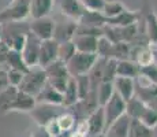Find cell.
Returning <instances> with one entry per match:
<instances>
[{"instance_id": "14", "label": "cell", "mask_w": 157, "mask_h": 137, "mask_svg": "<svg viewBox=\"0 0 157 137\" xmlns=\"http://www.w3.org/2000/svg\"><path fill=\"white\" fill-rule=\"evenodd\" d=\"M112 84L115 93L119 95L124 102H128L130 99H132L135 96V80L124 77H116Z\"/></svg>"}, {"instance_id": "30", "label": "cell", "mask_w": 157, "mask_h": 137, "mask_svg": "<svg viewBox=\"0 0 157 137\" xmlns=\"http://www.w3.org/2000/svg\"><path fill=\"white\" fill-rule=\"evenodd\" d=\"M126 10L124 4L116 0H111V2H105L104 10H102V15H104L107 19H112V18L117 17L119 14H122Z\"/></svg>"}, {"instance_id": "4", "label": "cell", "mask_w": 157, "mask_h": 137, "mask_svg": "<svg viewBox=\"0 0 157 137\" xmlns=\"http://www.w3.org/2000/svg\"><path fill=\"white\" fill-rule=\"evenodd\" d=\"M97 59L98 56L96 54H83L77 51V54L66 65H67L68 73H70L71 77H78V75L89 74V71L96 65Z\"/></svg>"}, {"instance_id": "10", "label": "cell", "mask_w": 157, "mask_h": 137, "mask_svg": "<svg viewBox=\"0 0 157 137\" xmlns=\"http://www.w3.org/2000/svg\"><path fill=\"white\" fill-rule=\"evenodd\" d=\"M57 54H59V42L55 41L53 38L51 40L41 41L40 47V56H38V66L45 69L57 60Z\"/></svg>"}, {"instance_id": "33", "label": "cell", "mask_w": 157, "mask_h": 137, "mask_svg": "<svg viewBox=\"0 0 157 137\" xmlns=\"http://www.w3.org/2000/svg\"><path fill=\"white\" fill-rule=\"evenodd\" d=\"M111 58L116 60L130 59V44L124 41L115 42L112 47V52H111Z\"/></svg>"}, {"instance_id": "6", "label": "cell", "mask_w": 157, "mask_h": 137, "mask_svg": "<svg viewBox=\"0 0 157 137\" xmlns=\"http://www.w3.org/2000/svg\"><path fill=\"white\" fill-rule=\"evenodd\" d=\"M40 47H41V40L37 38L33 33L28 30L26 33V42L23 50L21 51L23 60H25L26 66L29 69L38 66V56H40Z\"/></svg>"}, {"instance_id": "48", "label": "cell", "mask_w": 157, "mask_h": 137, "mask_svg": "<svg viewBox=\"0 0 157 137\" xmlns=\"http://www.w3.org/2000/svg\"><path fill=\"white\" fill-rule=\"evenodd\" d=\"M68 137H86V136H83V135H81V133L72 130V132H70V136H68Z\"/></svg>"}, {"instance_id": "45", "label": "cell", "mask_w": 157, "mask_h": 137, "mask_svg": "<svg viewBox=\"0 0 157 137\" xmlns=\"http://www.w3.org/2000/svg\"><path fill=\"white\" fill-rule=\"evenodd\" d=\"M74 130H75V132H78V133H81V135H83V136H87V135H89V129H87V122H86V119L78 121V122L75 123Z\"/></svg>"}, {"instance_id": "41", "label": "cell", "mask_w": 157, "mask_h": 137, "mask_svg": "<svg viewBox=\"0 0 157 137\" xmlns=\"http://www.w3.org/2000/svg\"><path fill=\"white\" fill-rule=\"evenodd\" d=\"M23 75H25V73H22V71L7 69V77H8V82H10V87H15V88L19 87L21 82L23 80Z\"/></svg>"}, {"instance_id": "43", "label": "cell", "mask_w": 157, "mask_h": 137, "mask_svg": "<svg viewBox=\"0 0 157 137\" xmlns=\"http://www.w3.org/2000/svg\"><path fill=\"white\" fill-rule=\"evenodd\" d=\"M44 129L47 130V132L49 133L52 137H56L57 135H60V133H62V130H60V127H59V125H57V121L56 119L51 121V122L48 123L47 126L44 127Z\"/></svg>"}, {"instance_id": "32", "label": "cell", "mask_w": 157, "mask_h": 137, "mask_svg": "<svg viewBox=\"0 0 157 137\" xmlns=\"http://www.w3.org/2000/svg\"><path fill=\"white\" fill-rule=\"evenodd\" d=\"M116 66L117 60L116 59H109L105 60L104 67H102V75H101V82H113L116 78Z\"/></svg>"}, {"instance_id": "49", "label": "cell", "mask_w": 157, "mask_h": 137, "mask_svg": "<svg viewBox=\"0 0 157 137\" xmlns=\"http://www.w3.org/2000/svg\"><path fill=\"white\" fill-rule=\"evenodd\" d=\"M3 36H4V26L0 23V40L3 38Z\"/></svg>"}, {"instance_id": "20", "label": "cell", "mask_w": 157, "mask_h": 137, "mask_svg": "<svg viewBox=\"0 0 157 137\" xmlns=\"http://www.w3.org/2000/svg\"><path fill=\"white\" fill-rule=\"evenodd\" d=\"M140 19V13L137 11H130L126 8L122 14H119L117 17L112 18V19H107L108 26H115V27H124L130 25H135L138 23Z\"/></svg>"}, {"instance_id": "37", "label": "cell", "mask_w": 157, "mask_h": 137, "mask_svg": "<svg viewBox=\"0 0 157 137\" xmlns=\"http://www.w3.org/2000/svg\"><path fill=\"white\" fill-rule=\"evenodd\" d=\"M74 78H75V84H77V88H78V95H79V100H81L89 95L90 91H93L92 84H90L89 75L87 74L78 75V77H74Z\"/></svg>"}, {"instance_id": "23", "label": "cell", "mask_w": 157, "mask_h": 137, "mask_svg": "<svg viewBox=\"0 0 157 137\" xmlns=\"http://www.w3.org/2000/svg\"><path fill=\"white\" fill-rule=\"evenodd\" d=\"M78 100H79V95H78V88H77V84H75V78L71 77L67 87H66L64 92H63V104L62 106L64 108H71L77 104Z\"/></svg>"}, {"instance_id": "40", "label": "cell", "mask_w": 157, "mask_h": 137, "mask_svg": "<svg viewBox=\"0 0 157 137\" xmlns=\"http://www.w3.org/2000/svg\"><path fill=\"white\" fill-rule=\"evenodd\" d=\"M83 8L90 13H102L105 6V0H81Z\"/></svg>"}, {"instance_id": "18", "label": "cell", "mask_w": 157, "mask_h": 137, "mask_svg": "<svg viewBox=\"0 0 157 137\" xmlns=\"http://www.w3.org/2000/svg\"><path fill=\"white\" fill-rule=\"evenodd\" d=\"M97 38L94 36H87V34H75L72 38L75 48L78 52L83 54H96L97 51Z\"/></svg>"}, {"instance_id": "46", "label": "cell", "mask_w": 157, "mask_h": 137, "mask_svg": "<svg viewBox=\"0 0 157 137\" xmlns=\"http://www.w3.org/2000/svg\"><path fill=\"white\" fill-rule=\"evenodd\" d=\"M32 137H52L49 135V133L47 132V130L44 129V127H40L38 126V129H37V132L34 133V135H33Z\"/></svg>"}, {"instance_id": "26", "label": "cell", "mask_w": 157, "mask_h": 137, "mask_svg": "<svg viewBox=\"0 0 157 137\" xmlns=\"http://www.w3.org/2000/svg\"><path fill=\"white\" fill-rule=\"evenodd\" d=\"M6 66H7V69L18 70V71H22V73H25V74L29 71V67L26 66L22 55H21V52H18V51L10 50L7 60H6Z\"/></svg>"}, {"instance_id": "11", "label": "cell", "mask_w": 157, "mask_h": 137, "mask_svg": "<svg viewBox=\"0 0 157 137\" xmlns=\"http://www.w3.org/2000/svg\"><path fill=\"white\" fill-rule=\"evenodd\" d=\"M57 4H59L62 15L74 22H79V19L86 11L81 0H57Z\"/></svg>"}, {"instance_id": "27", "label": "cell", "mask_w": 157, "mask_h": 137, "mask_svg": "<svg viewBox=\"0 0 157 137\" xmlns=\"http://www.w3.org/2000/svg\"><path fill=\"white\" fill-rule=\"evenodd\" d=\"M94 91H96V96H97V102H98L100 107L105 106V103H107L115 93L112 82H100Z\"/></svg>"}, {"instance_id": "17", "label": "cell", "mask_w": 157, "mask_h": 137, "mask_svg": "<svg viewBox=\"0 0 157 137\" xmlns=\"http://www.w3.org/2000/svg\"><path fill=\"white\" fill-rule=\"evenodd\" d=\"M37 103H44V104H51V106H60L63 107V95L60 92H57L55 88H52L47 82V85L44 87V89L38 93V96L36 97Z\"/></svg>"}, {"instance_id": "35", "label": "cell", "mask_w": 157, "mask_h": 137, "mask_svg": "<svg viewBox=\"0 0 157 137\" xmlns=\"http://www.w3.org/2000/svg\"><path fill=\"white\" fill-rule=\"evenodd\" d=\"M26 33H13V34L10 36V38H2V40H4L7 42L8 45H10V48L13 51H18V52H21V51L23 50V47H25V42H26Z\"/></svg>"}, {"instance_id": "34", "label": "cell", "mask_w": 157, "mask_h": 137, "mask_svg": "<svg viewBox=\"0 0 157 137\" xmlns=\"http://www.w3.org/2000/svg\"><path fill=\"white\" fill-rule=\"evenodd\" d=\"M18 91L19 89L15 87H8L7 89L0 92V111L7 112L8 106L13 103V100L15 99V96H17Z\"/></svg>"}, {"instance_id": "36", "label": "cell", "mask_w": 157, "mask_h": 137, "mask_svg": "<svg viewBox=\"0 0 157 137\" xmlns=\"http://www.w3.org/2000/svg\"><path fill=\"white\" fill-rule=\"evenodd\" d=\"M75 54H77V48H75V45L72 41H67V42L59 44V54H57V59L59 60L67 63Z\"/></svg>"}, {"instance_id": "25", "label": "cell", "mask_w": 157, "mask_h": 137, "mask_svg": "<svg viewBox=\"0 0 157 137\" xmlns=\"http://www.w3.org/2000/svg\"><path fill=\"white\" fill-rule=\"evenodd\" d=\"M145 110H146V104L144 102H141L137 96H134L128 102H126V115L130 117L131 119H140Z\"/></svg>"}, {"instance_id": "47", "label": "cell", "mask_w": 157, "mask_h": 137, "mask_svg": "<svg viewBox=\"0 0 157 137\" xmlns=\"http://www.w3.org/2000/svg\"><path fill=\"white\" fill-rule=\"evenodd\" d=\"M146 106H147L149 108H152L153 111H156V112H157V96H156V97H153V99L150 100L149 103H146Z\"/></svg>"}, {"instance_id": "50", "label": "cell", "mask_w": 157, "mask_h": 137, "mask_svg": "<svg viewBox=\"0 0 157 137\" xmlns=\"http://www.w3.org/2000/svg\"><path fill=\"white\" fill-rule=\"evenodd\" d=\"M70 136V132H62L60 135H57L56 137H68Z\"/></svg>"}, {"instance_id": "9", "label": "cell", "mask_w": 157, "mask_h": 137, "mask_svg": "<svg viewBox=\"0 0 157 137\" xmlns=\"http://www.w3.org/2000/svg\"><path fill=\"white\" fill-rule=\"evenodd\" d=\"M130 59L145 67L155 63V51L150 45H130Z\"/></svg>"}, {"instance_id": "16", "label": "cell", "mask_w": 157, "mask_h": 137, "mask_svg": "<svg viewBox=\"0 0 157 137\" xmlns=\"http://www.w3.org/2000/svg\"><path fill=\"white\" fill-rule=\"evenodd\" d=\"M77 27H78V22H74V21L56 25L55 33H53V40L57 41L59 44L67 42V41H72L75 33H77Z\"/></svg>"}, {"instance_id": "52", "label": "cell", "mask_w": 157, "mask_h": 137, "mask_svg": "<svg viewBox=\"0 0 157 137\" xmlns=\"http://www.w3.org/2000/svg\"><path fill=\"white\" fill-rule=\"evenodd\" d=\"M86 137H105L104 135H96V136H86Z\"/></svg>"}, {"instance_id": "15", "label": "cell", "mask_w": 157, "mask_h": 137, "mask_svg": "<svg viewBox=\"0 0 157 137\" xmlns=\"http://www.w3.org/2000/svg\"><path fill=\"white\" fill-rule=\"evenodd\" d=\"M130 122H131V118L127 117L126 114L122 115V117L117 118L113 123H111L105 129L104 136L105 137H128Z\"/></svg>"}, {"instance_id": "3", "label": "cell", "mask_w": 157, "mask_h": 137, "mask_svg": "<svg viewBox=\"0 0 157 137\" xmlns=\"http://www.w3.org/2000/svg\"><path fill=\"white\" fill-rule=\"evenodd\" d=\"M44 70H45V73H47L48 84L63 95V92H64L66 87H67L68 81H70V78H71L70 73H68V69H67V65L57 59L53 63H51L49 66H47Z\"/></svg>"}, {"instance_id": "44", "label": "cell", "mask_w": 157, "mask_h": 137, "mask_svg": "<svg viewBox=\"0 0 157 137\" xmlns=\"http://www.w3.org/2000/svg\"><path fill=\"white\" fill-rule=\"evenodd\" d=\"M10 87V82H8L7 77V69H0V92H3L4 89Z\"/></svg>"}, {"instance_id": "7", "label": "cell", "mask_w": 157, "mask_h": 137, "mask_svg": "<svg viewBox=\"0 0 157 137\" xmlns=\"http://www.w3.org/2000/svg\"><path fill=\"white\" fill-rule=\"evenodd\" d=\"M55 26L56 22L53 19H51L49 17L38 18V19H32V22L29 23V32L33 33L41 41H45L53 38Z\"/></svg>"}, {"instance_id": "28", "label": "cell", "mask_w": 157, "mask_h": 137, "mask_svg": "<svg viewBox=\"0 0 157 137\" xmlns=\"http://www.w3.org/2000/svg\"><path fill=\"white\" fill-rule=\"evenodd\" d=\"M128 137H155L153 129L147 127L138 119H131L130 122V130Z\"/></svg>"}, {"instance_id": "24", "label": "cell", "mask_w": 157, "mask_h": 137, "mask_svg": "<svg viewBox=\"0 0 157 137\" xmlns=\"http://www.w3.org/2000/svg\"><path fill=\"white\" fill-rule=\"evenodd\" d=\"M79 25L87 26V27H96V29H102L107 25V18L102 15V13H90L85 11L82 18L79 19Z\"/></svg>"}, {"instance_id": "38", "label": "cell", "mask_w": 157, "mask_h": 137, "mask_svg": "<svg viewBox=\"0 0 157 137\" xmlns=\"http://www.w3.org/2000/svg\"><path fill=\"white\" fill-rule=\"evenodd\" d=\"M140 77L150 84L157 85V63L155 62L149 66L140 67Z\"/></svg>"}, {"instance_id": "1", "label": "cell", "mask_w": 157, "mask_h": 137, "mask_svg": "<svg viewBox=\"0 0 157 137\" xmlns=\"http://www.w3.org/2000/svg\"><path fill=\"white\" fill-rule=\"evenodd\" d=\"M47 82H48V78H47L45 70L43 67H40V66H36V67L29 69V71L23 75V80L19 87H18V89L33 97H37L38 93L47 85Z\"/></svg>"}, {"instance_id": "5", "label": "cell", "mask_w": 157, "mask_h": 137, "mask_svg": "<svg viewBox=\"0 0 157 137\" xmlns=\"http://www.w3.org/2000/svg\"><path fill=\"white\" fill-rule=\"evenodd\" d=\"M62 108L60 106H51V104H44V103H37L34 108L29 112V115L33 118L37 126L45 127L51 121L56 119L60 114H62Z\"/></svg>"}, {"instance_id": "42", "label": "cell", "mask_w": 157, "mask_h": 137, "mask_svg": "<svg viewBox=\"0 0 157 137\" xmlns=\"http://www.w3.org/2000/svg\"><path fill=\"white\" fill-rule=\"evenodd\" d=\"M10 50L11 48L7 42L4 40H0V67H2V66H6V60H7Z\"/></svg>"}, {"instance_id": "8", "label": "cell", "mask_w": 157, "mask_h": 137, "mask_svg": "<svg viewBox=\"0 0 157 137\" xmlns=\"http://www.w3.org/2000/svg\"><path fill=\"white\" fill-rule=\"evenodd\" d=\"M104 108V115H105V129L113 123L117 118L126 114V102L122 99L119 95L113 93V96L102 106Z\"/></svg>"}, {"instance_id": "29", "label": "cell", "mask_w": 157, "mask_h": 137, "mask_svg": "<svg viewBox=\"0 0 157 137\" xmlns=\"http://www.w3.org/2000/svg\"><path fill=\"white\" fill-rule=\"evenodd\" d=\"M112 47H113V42L102 34L97 38V51H96V55L100 59H109L111 52H112Z\"/></svg>"}, {"instance_id": "2", "label": "cell", "mask_w": 157, "mask_h": 137, "mask_svg": "<svg viewBox=\"0 0 157 137\" xmlns=\"http://www.w3.org/2000/svg\"><path fill=\"white\" fill-rule=\"evenodd\" d=\"M30 17V0H11L0 11V23H19Z\"/></svg>"}, {"instance_id": "21", "label": "cell", "mask_w": 157, "mask_h": 137, "mask_svg": "<svg viewBox=\"0 0 157 137\" xmlns=\"http://www.w3.org/2000/svg\"><path fill=\"white\" fill-rule=\"evenodd\" d=\"M145 36L149 41L150 47L157 48V14L155 10H149L145 17Z\"/></svg>"}, {"instance_id": "19", "label": "cell", "mask_w": 157, "mask_h": 137, "mask_svg": "<svg viewBox=\"0 0 157 137\" xmlns=\"http://www.w3.org/2000/svg\"><path fill=\"white\" fill-rule=\"evenodd\" d=\"M116 77H124L131 78V80H137L140 77V66L131 59L124 60H117L116 66Z\"/></svg>"}, {"instance_id": "12", "label": "cell", "mask_w": 157, "mask_h": 137, "mask_svg": "<svg viewBox=\"0 0 157 137\" xmlns=\"http://www.w3.org/2000/svg\"><path fill=\"white\" fill-rule=\"evenodd\" d=\"M37 104L36 102V97L28 95V93L22 92V91H18L17 96L13 100L10 106L7 108V112H29L34 108V106Z\"/></svg>"}, {"instance_id": "53", "label": "cell", "mask_w": 157, "mask_h": 137, "mask_svg": "<svg viewBox=\"0 0 157 137\" xmlns=\"http://www.w3.org/2000/svg\"><path fill=\"white\" fill-rule=\"evenodd\" d=\"M0 69H2V67H0Z\"/></svg>"}, {"instance_id": "31", "label": "cell", "mask_w": 157, "mask_h": 137, "mask_svg": "<svg viewBox=\"0 0 157 137\" xmlns=\"http://www.w3.org/2000/svg\"><path fill=\"white\" fill-rule=\"evenodd\" d=\"M56 121H57V125H59L62 132H72L75 127V123H77V119H75V117L70 111H67V112L63 111L62 114L56 118Z\"/></svg>"}, {"instance_id": "13", "label": "cell", "mask_w": 157, "mask_h": 137, "mask_svg": "<svg viewBox=\"0 0 157 137\" xmlns=\"http://www.w3.org/2000/svg\"><path fill=\"white\" fill-rule=\"evenodd\" d=\"M87 129H89V135L87 136H96V135H104L105 132V115L104 108L97 107L89 117L86 118Z\"/></svg>"}, {"instance_id": "22", "label": "cell", "mask_w": 157, "mask_h": 137, "mask_svg": "<svg viewBox=\"0 0 157 137\" xmlns=\"http://www.w3.org/2000/svg\"><path fill=\"white\" fill-rule=\"evenodd\" d=\"M52 6L53 0H30V17L33 19L48 17Z\"/></svg>"}, {"instance_id": "51", "label": "cell", "mask_w": 157, "mask_h": 137, "mask_svg": "<svg viewBox=\"0 0 157 137\" xmlns=\"http://www.w3.org/2000/svg\"><path fill=\"white\" fill-rule=\"evenodd\" d=\"M153 51H155V62L157 63V48L156 50H153Z\"/></svg>"}, {"instance_id": "39", "label": "cell", "mask_w": 157, "mask_h": 137, "mask_svg": "<svg viewBox=\"0 0 157 137\" xmlns=\"http://www.w3.org/2000/svg\"><path fill=\"white\" fill-rule=\"evenodd\" d=\"M138 121H141L144 125H146L150 129H155L157 126V112L153 111L152 108H149L146 106V110L144 111V114L141 115V118Z\"/></svg>"}]
</instances>
